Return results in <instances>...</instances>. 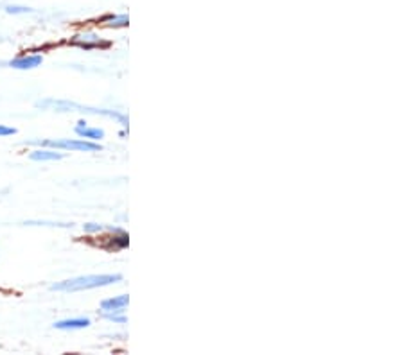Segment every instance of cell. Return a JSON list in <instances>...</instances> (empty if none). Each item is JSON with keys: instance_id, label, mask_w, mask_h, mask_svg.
<instances>
[{"instance_id": "cell-14", "label": "cell", "mask_w": 404, "mask_h": 355, "mask_svg": "<svg viewBox=\"0 0 404 355\" xmlns=\"http://www.w3.org/2000/svg\"><path fill=\"white\" fill-rule=\"evenodd\" d=\"M15 133H16L15 127H9V126L0 124V136H11V135H15Z\"/></svg>"}, {"instance_id": "cell-3", "label": "cell", "mask_w": 404, "mask_h": 355, "mask_svg": "<svg viewBox=\"0 0 404 355\" xmlns=\"http://www.w3.org/2000/svg\"><path fill=\"white\" fill-rule=\"evenodd\" d=\"M29 144H38V146L45 147H54L59 151H74V152H97L103 147L99 146V142L84 140V138H61V140H32Z\"/></svg>"}, {"instance_id": "cell-12", "label": "cell", "mask_w": 404, "mask_h": 355, "mask_svg": "<svg viewBox=\"0 0 404 355\" xmlns=\"http://www.w3.org/2000/svg\"><path fill=\"white\" fill-rule=\"evenodd\" d=\"M5 13H9V15H26V13H32V9L27 7V5H5Z\"/></svg>"}, {"instance_id": "cell-9", "label": "cell", "mask_w": 404, "mask_h": 355, "mask_svg": "<svg viewBox=\"0 0 404 355\" xmlns=\"http://www.w3.org/2000/svg\"><path fill=\"white\" fill-rule=\"evenodd\" d=\"M72 45H78V47L84 49V51H92V49H99V47H106L108 43H103L97 36H76L72 40Z\"/></svg>"}, {"instance_id": "cell-5", "label": "cell", "mask_w": 404, "mask_h": 355, "mask_svg": "<svg viewBox=\"0 0 404 355\" xmlns=\"http://www.w3.org/2000/svg\"><path fill=\"white\" fill-rule=\"evenodd\" d=\"M76 135H78L79 138H84V140L99 142L101 138H105V129H101V127H90V126H86L84 120H79L78 126H76Z\"/></svg>"}, {"instance_id": "cell-11", "label": "cell", "mask_w": 404, "mask_h": 355, "mask_svg": "<svg viewBox=\"0 0 404 355\" xmlns=\"http://www.w3.org/2000/svg\"><path fill=\"white\" fill-rule=\"evenodd\" d=\"M103 318L110 319L113 323H121L124 325L128 321V318L124 316V310H113V312H103Z\"/></svg>"}, {"instance_id": "cell-8", "label": "cell", "mask_w": 404, "mask_h": 355, "mask_svg": "<svg viewBox=\"0 0 404 355\" xmlns=\"http://www.w3.org/2000/svg\"><path fill=\"white\" fill-rule=\"evenodd\" d=\"M63 156V152L53 151V149H34L29 154V158L34 162H54V160H61Z\"/></svg>"}, {"instance_id": "cell-1", "label": "cell", "mask_w": 404, "mask_h": 355, "mask_svg": "<svg viewBox=\"0 0 404 355\" xmlns=\"http://www.w3.org/2000/svg\"><path fill=\"white\" fill-rule=\"evenodd\" d=\"M121 275H86V277L70 278L51 285V291H58V293H79V291H90V289L106 287L111 283L121 282Z\"/></svg>"}, {"instance_id": "cell-2", "label": "cell", "mask_w": 404, "mask_h": 355, "mask_svg": "<svg viewBox=\"0 0 404 355\" xmlns=\"http://www.w3.org/2000/svg\"><path fill=\"white\" fill-rule=\"evenodd\" d=\"M36 106L38 108H51V110H56V111H81V113H92V115H105V117H110V119L119 120L124 127H128V117L113 110H97V108H90V106H81V104H76V102H68V101H54V99L40 101V102H36Z\"/></svg>"}, {"instance_id": "cell-6", "label": "cell", "mask_w": 404, "mask_h": 355, "mask_svg": "<svg viewBox=\"0 0 404 355\" xmlns=\"http://www.w3.org/2000/svg\"><path fill=\"white\" fill-rule=\"evenodd\" d=\"M130 303V296L128 294H121V296L110 298L101 303V310L103 312H113V310H124Z\"/></svg>"}, {"instance_id": "cell-10", "label": "cell", "mask_w": 404, "mask_h": 355, "mask_svg": "<svg viewBox=\"0 0 404 355\" xmlns=\"http://www.w3.org/2000/svg\"><path fill=\"white\" fill-rule=\"evenodd\" d=\"M105 22L108 27L119 29V27H128V24H130V16L128 15H108V16H105Z\"/></svg>"}, {"instance_id": "cell-4", "label": "cell", "mask_w": 404, "mask_h": 355, "mask_svg": "<svg viewBox=\"0 0 404 355\" xmlns=\"http://www.w3.org/2000/svg\"><path fill=\"white\" fill-rule=\"evenodd\" d=\"M42 63H43V56H40V54H32V56H20V58L11 59L7 65L16 68V70H32V68L40 67Z\"/></svg>"}, {"instance_id": "cell-7", "label": "cell", "mask_w": 404, "mask_h": 355, "mask_svg": "<svg viewBox=\"0 0 404 355\" xmlns=\"http://www.w3.org/2000/svg\"><path fill=\"white\" fill-rule=\"evenodd\" d=\"M86 327H90L88 318H72V319L68 318L54 323V329L58 330H78V329H86Z\"/></svg>"}, {"instance_id": "cell-13", "label": "cell", "mask_w": 404, "mask_h": 355, "mask_svg": "<svg viewBox=\"0 0 404 355\" xmlns=\"http://www.w3.org/2000/svg\"><path fill=\"white\" fill-rule=\"evenodd\" d=\"M84 231H88V233H95V231H101L103 230V226L101 225H95V223H86V225L83 226Z\"/></svg>"}]
</instances>
